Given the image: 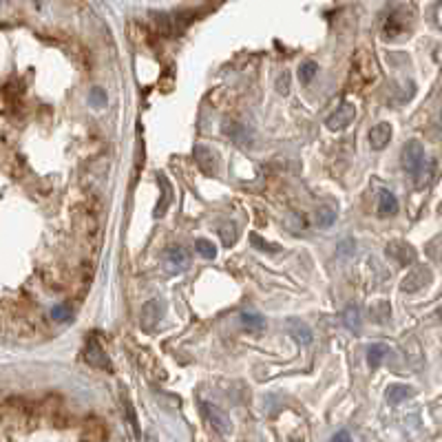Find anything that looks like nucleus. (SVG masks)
<instances>
[{
  "label": "nucleus",
  "instance_id": "f257e3e1",
  "mask_svg": "<svg viewBox=\"0 0 442 442\" xmlns=\"http://www.w3.org/2000/svg\"><path fill=\"white\" fill-rule=\"evenodd\" d=\"M414 23V9L412 7H396L387 14L385 25H383V36L385 38H398L407 34Z\"/></svg>",
  "mask_w": 442,
  "mask_h": 442
},
{
  "label": "nucleus",
  "instance_id": "f03ea898",
  "mask_svg": "<svg viewBox=\"0 0 442 442\" xmlns=\"http://www.w3.org/2000/svg\"><path fill=\"white\" fill-rule=\"evenodd\" d=\"M403 166L416 182L420 180V175L425 171V146L418 140H409L403 146Z\"/></svg>",
  "mask_w": 442,
  "mask_h": 442
},
{
  "label": "nucleus",
  "instance_id": "7ed1b4c3",
  "mask_svg": "<svg viewBox=\"0 0 442 442\" xmlns=\"http://www.w3.org/2000/svg\"><path fill=\"white\" fill-rule=\"evenodd\" d=\"M84 361H87L91 367H98V370H107V372H113V365H111V359L104 352L102 343L98 341L96 334H91L87 339V345H84Z\"/></svg>",
  "mask_w": 442,
  "mask_h": 442
},
{
  "label": "nucleus",
  "instance_id": "20e7f679",
  "mask_svg": "<svg viewBox=\"0 0 442 442\" xmlns=\"http://www.w3.org/2000/svg\"><path fill=\"white\" fill-rule=\"evenodd\" d=\"M164 312H166V305L164 301H149L142 308V314H140V325H142V330L144 332H153L157 325H160L162 317H164Z\"/></svg>",
  "mask_w": 442,
  "mask_h": 442
},
{
  "label": "nucleus",
  "instance_id": "39448f33",
  "mask_svg": "<svg viewBox=\"0 0 442 442\" xmlns=\"http://www.w3.org/2000/svg\"><path fill=\"white\" fill-rule=\"evenodd\" d=\"M202 412H204L206 420L210 423V427H213V429L217 431V434L226 436V434H230V431H233V423H230L228 414L221 412L219 407L210 405V403H202Z\"/></svg>",
  "mask_w": 442,
  "mask_h": 442
},
{
  "label": "nucleus",
  "instance_id": "423d86ee",
  "mask_svg": "<svg viewBox=\"0 0 442 442\" xmlns=\"http://www.w3.org/2000/svg\"><path fill=\"white\" fill-rule=\"evenodd\" d=\"M429 281H431V270L427 266H418L403 279L401 290L414 294V292H420L425 286H429Z\"/></svg>",
  "mask_w": 442,
  "mask_h": 442
},
{
  "label": "nucleus",
  "instance_id": "0eeeda50",
  "mask_svg": "<svg viewBox=\"0 0 442 442\" xmlns=\"http://www.w3.org/2000/svg\"><path fill=\"white\" fill-rule=\"evenodd\" d=\"M354 118H356L354 104L352 102H343L341 107H339V111H334L330 118H328L325 126H328L330 131H343V129H347V126L354 122Z\"/></svg>",
  "mask_w": 442,
  "mask_h": 442
},
{
  "label": "nucleus",
  "instance_id": "6e6552de",
  "mask_svg": "<svg viewBox=\"0 0 442 442\" xmlns=\"http://www.w3.org/2000/svg\"><path fill=\"white\" fill-rule=\"evenodd\" d=\"M387 255L396 263H401V266H412L416 261V250L414 246H409L407 241H392V244L387 246Z\"/></svg>",
  "mask_w": 442,
  "mask_h": 442
},
{
  "label": "nucleus",
  "instance_id": "1a4fd4ad",
  "mask_svg": "<svg viewBox=\"0 0 442 442\" xmlns=\"http://www.w3.org/2000/svg\"><path fill=\"white\" fill-rule=\"evenodd\" d=\"M164 261H166V266L171 272H184L188 266H191V257H188L186 248H182V246L168 248L166 255H164Z\"/></svg>",
  "mask_w": 442,
  "mask_h": 442
},
{
  "label": "nucleus",
  "instance_id": "9d476101",
  "mask_svg": "<svg viewBox=\"0 0 442 442\" xmlns=\"http://www.w3.org/2000/svg\"><path fill=\"white\" fill-rule=\"evenodd\" d=\"M392 124H387V122H381V124H376L374 129L370 131V144H372V149L376 151H383L385 146L389 144V140H392Z\"/></svg>",
  "mask_w": 442,
  "mask_h": 442
},
{
  "label": "nucleus",
  "instance_id": "9b49d317",
  "mask_svg": "<svg viewBox=\"0 0 442 442\" xmlns=\"http://www.w3.org/2000/svg\"><path fill=\"white\" fill-rule=\"evenodd\" d=\"M157 180H160V186H162V197H160V202H157V208H155L153 215L157 219H162L166 215L168 206L173 204V186L166 180V175H157Z\"/></svg>",
  "mask_w": 442,
  "mask_h": 442
},
{
  "label": "nucleus",
  "instance_id": "f8f14e48",
  "mask_svg": "<svg viewBox=\"0 0 442 442\" xmlns=\"http://www.w3.org/2000/svg\"><path fill=\"white\" fill-rule=\"evenodd\" d=\"M195 162L199 164L204 173H215L217 171V157L208 146H195Z\"/></svg>",
  "mask_w": 442,
  "mask_h": 442
},
{
  "label": "nucleus",
  "instance_id": "ddd939ff",
  "mask_svg": "<svg viewBox=\"0 0 442 442\" xmlns=\"http://www.w3.org/2000/svg\"><path fill=\"white\" fill-rule=\"evenodd\" d=\"M398 213V199L392 191H381V199H378V215L381 217H392Z\"/></svg>",
  "mask_w": 442,
  "mask_h": 442
},
{
  "label": "nucleus",
  "instance_id": "4468645a",
  "mask_svg": "<svg viewBox=\"0 0 442 442\" xmlns=\"http://www.w3.org/2000/svg\"><path fill=\"white\" fill-rule=\"evenodd\" d=\"M412 394H414V389L409 385H392L387 389V403L389 405H401Z\"/></svg>",
  "mask_w": 442,
  "mask_h": 442
},
{
  "label": "nucleus",
  "instance_id": "2eb2a0df",
  "mask_svg": "<svg viewBox=\"0 0 442 442\" xmlns=\"http://www.w3.org/2000/svg\"><path fill=\"white\" fill-rule=\"evenodd\" d=\"M387 352H389V347H387L385 343H374V345H370V350H367V363H370L372 370H376V367L383 363V359L387 356Z\"/></svg>",
  "mask_w": 442,
  "mask_h": 442
},
{
  "label": "nucleus",
  "instance_id": "dca6fc26",
  "mask_svg": "<svg viewBox=\"0 0 442 442\" xmlns=\"http://www.w3.org/2000/svg\"><path fill=\"white\" fill-rule=\"evenodd\" d=\"M288 328H290L292 336H297V339H299L301 343H312V330H310L303 321L290 319V321H288Z\"/></svg>",
  "mask_w": 442,
  "mask_h": 442
},
{
  "label": "nucleus",
  "instance_id": "f3484780",
  "mask_svg": "<svg viewBox=\"0 0 442 442\" xmlns=\"http://www.w3.org/2000/svg\"><path fill=\"white\" fill-rule=\"evenodd\" d=\"M343 323H345L347 328H350V332H354V334L361 332V312H359V308H356V305H350V308L345 310Z\"/></svg>",
  "mask_w": 442,
  "mask_h": 442
},
{
  "label": "nucleus",
  "instance_id": "a211bd4d",
  "mask_svg": "<svg viewBox=\"0 0 442 442\" xmlns=\"http://www.w3.org/2000/svg\"><path fill=\"white\" fill-rule=\"evenodd\" d=\"M317 73H319V65H317V62H314V60H305L303 65L299 67V80L303 84H310Z\"/></svg>",
  "mask_w": 442,
  "mask_h": 442
},
{
  "label": "nucleus",
  "instance_id": "6ab92c4d",
  "mask_svg": "<svg viewBox=\"0 0 442 442\" xmlns=\"http://www.w3.org/2000/svg\"><path fill=\"white\" fill-rule=\"evenodd\" d=\"M336 221V213H334V208H330V206H321L319 210H317V224L321 226V228H330L332 224Z\"/></svg>",
  "mask_w": 442,
  "mask_h": 442
},
{
  "label": "nucleus",
  "instance_id": "aec40b11",
  "mask_svg": "<svg viewBox=\"0 0 442 442\" xmlns=\"http://www.w3.org/2000/svg\"><path fill=\"white\" fill-rule=\"evenodd\" d=\"M195 248H197L199 255H202L204 259H208V261H213L217 257V246L213 244V241H208V239H197Z\"/></svg>",
  "mask_w": 442,
  "mask_h": 442
},
{
  "label": "nucleus",
  "instance_id": "412c9836",
  "mask_svg": "<svg viewBox=\"0 0 442 442\" xmlns=\"http://www.w3.org/2000/svg\"><path fill=\"white\" fill-rule=\"evenodd\" d=\"M241 321H244V325H248L250 330H261L263 325H266V319H263L261 314H252V312L241 314Z\"/></svg>",
  "mask_w": 442,
  "mask_h": 442
},
{
  "label": "nucleus",
  "instance_id": "4be33fe9",
  "mask_svg": "<svg viewBox=\"0 0 442 442\" xmlns=\"http://www.w3.org/2000/svg\"><path fill=\"white\" fill-rule=\"evenodd\" d=\"M51 319L58 321V323H65L67 319H71V308H69L67 303H60V305H56V308L51 310Z\"/></svg>",
  "mask_w": 442,
  "mask_h": 442
},
{
  "label": "nucleus",
  "instance_id": "5701e85b",
  "mask_svg": "<svg viewBox=\"0 0 442 442\" xmlns=\"http://www.w3.org/2000/svg\"><path fill=\"white\" fill-rule=\"evenodd\" d=\"M124 409H126V416H129V423L133 427V434L140 436V423H138V416H135V409H133L129 398H124Z\"/></svg>",
  "mask_w": 442,
  "mask_h": 442
},
{
  "label": "nucleus",
  "instance_id": "b1692460",
  "mask_svg": "<svg viewBox=\"0 0 442 442\" xmlns=\"http://www.w3.org/2000/svg\"><path fill=\"white\" fill-rule=\"evenodd\" d=\"M91 104L96 109H100V107H104V104H107V93H104L100 87H93L91 89Z\"/></svg>",
  "mask_w": 442,
  "mask_h": 442
},
{
  "label": "nucleus",
  "instance_id": "393cba45",
  "mask_svg": "<svg viewBox=\"0 0 442 442\" xmlns=\"http://www.w3.org/2000/svg\"><path fill=\"white\" fill-rule=\"evenodd\" d=\"M277 89H279L281 96H288L290 93V73H281V80L277 84Z\"/></svg>",
  "mask_w": 442,
  "mask_h": 442
},
{
  "label": "nucleus",
  "instance_id": "a878e982",
  "mask_svg": "<svg viewBox=\"0 0 442 442\" xmlns=\"http://www.w3.org/2000/svg\"><path fill=\"white\" fill-rule=\"evenodd\" d=\"M221 237L226 239V244H228V246H233V244H235V239H237V235H235V226H233V224H228V233H226V230H221Z\"/></svg>",
  "mask_w": 442,
  "mask_h": 442
},
{
  "label": "nucleus",
  "instance_id": "bb28decb",
  "mask_svg": "<svg viewBox=\"0 0 442 442\" xmlns=\"http://www.w3.org/2000/svg\"><path fill=\"white\" fill-rule=\"evenodd\" d=\"M332 442H354V440L350 436V431H339V434L332 438Z\"/></svg>",
  "mask_w": 442,
  "mask_h": 442
},
{
  "label": "nucleus",
  "instance_id": "cd10ccee",
  "mask_svg": "<svg viewBox=\"0 0 442 442\" xmlns=\"http://www.w3.org/2000/svg\"><path fill=\"white\" fill-rule=\"evenodd\" d=\"M440 310H442V308H440Z\"/></svg>",
  "mask_w": 442,
  "mask_h": 442
}]
</instances>
